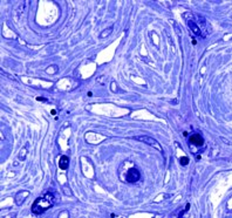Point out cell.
<instances>
[{
  "mask_svg": "<svg viewBox=\"0 0 232 218\" xmlns=\"http://www.w3.org/2000/svg\"><path fill=\"white\" fill-rule=\"evenodd\" d=\"M55 203V197L51 191H47L44 196L39 197L34 201L33 205H32V212L35 215H41L45 211H47L51 209Z\"/></svg>",
  "mask_w": 232,
  "mask_h": 218,
  "instance_id": "6da1fadb",
  "label": "cell"
},
{
  "mask_svg": "<svg viewBox=\"0 0 232 218\" xmlns=\"http://www.w3.org/2000/svg\"><path fill=\"white\" fill-rule=\"evenodd\" d=\"M135 138L137 141H141V142H143V143H147V144L154 147V148H156L157 150L162 151V148H161L160 143H158L156 140H154L152 137H150V136H138V137H135Z\"/></svg>",
  "mask_w": 232,
  "mask_h": 218,
  "instance_id": "7a4b0ae2",
  "label": "cell"
},
{
  "mask_svg": "<svg viewBox=\"0 0 232 218\" xmlns=\"http://www.w3.org/2000/svg\"><path fill=\"white\" fill-rule=\"evenodd\" d=\"M140 171L135 169V168H131L127 172V182H129V183H135V182H137L140 179Z\"/></svg>",
  "mask_w": 232,
  "mask_h": 218,
  "instance_id": "3957f363",
  "label": "cell"
},
{
  "mask_svg": "<svg viewBox=\"0 0 232 218\" xmlns=\"http://www.w3.org/2000/svg\"><path fill=\"white\" fill-rule=\"evenodd\" d=\"M189 142H190L191 144L196 145V147H201V145L204 144V138L199 135V134H193V135L190 136Z\"/></svg>",
  "mask_w": 232,
  "mask_h": 218,
  "instance_id": "277c9868",
  "label": "cell"
},
{
  "mask_svg": "<svg viewBox=\"0 0 232 218\" xmlns=\"http://www.w3.org/2000/svg\"><path fill=\"white\" fill-rule=\"evenodd\" d=\"M68 165H69V160H68V157L67 156H61V158L59 161V167H60V169L66 170L68 168Z\"/></svg>",
  "mask_w": 232,
  "mask_h": 218,
  "instance_id": "5b68a950",
  "label": "cell"
},
{
  "mask_svg": "<svg viewBox=\"0 0 232 218\" xmlns=\"http://www.w3.org/2000/svg\"><path fill=\"white\" fill-rule=\"evenodd\" d=\"M188 24H189V27H190V28L192 29L193 33H195V34H198V35L201 34V28H199L198 26H197V25L195 24L193 21H189Z\"/></svg>",
  "mask_w": 232,
  "mask_h": 218,
  "instance_id": "8992f818",
  "label": "cell"
},
{
  "mask_svg": "<svg viewBox=\"0 0 232 218\" xmlns=\"http://www.w3.org/2000/svg\"><path fill=\"white\" fill-rule=\"evenodd\" d=\"M111 32H113V26H111V27H109V28L104 29V32H102L100 36H101V38H106V36H108V35H109Z\"/></svg>",
  "mask_w": 232,
  "mask_h": 218,
  "instance_id": "52a82bcc",
  "label": "cell"
},
{
  "mask_svg": "<svg viewBox=\"0 0 232 218\" xmlns=\"http://www.w3.org/2000/svg\"><path fill=\"white\" fill-rule=\"evenodd\" d=\"M179 163L182 165H186L189 163V158L186 157V156H184V157H181L179 158Z\"/></svg>",
  "mask_w": 232,
  "mask_h": 218,
  "instance_id": "ba28073f",
  "label": "cell"
},
{
  "mask_svg": "<svg viewBox=\"0 0 232 218\" xmlns=\"http://www.w3.org/2000/svg\"><path fill=\"white\" fill-rule=\"evenodd\" d=\"M111 86H113V90H116V83H111Z\"/></svg>",
  "mask_w": 232,
  "mask_h": 218,
  "instance_id": "9c48e42d",
  "label": "cell"
}]
</instances>
